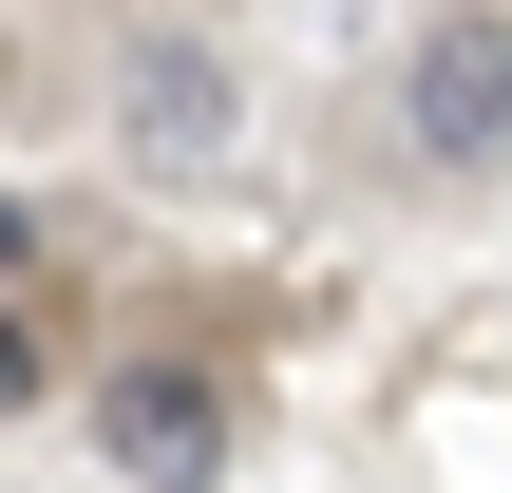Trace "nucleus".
Wrapping results in <instances>:
<instances>
[{
  "label": "nucleus",
  "instance_id": "obj_1",
  "mask_svg": "<svg viewBox=\"0 0 512 493\" xmlns=\"http://www.w3.org/2000/svg\"><path fill=\"white\" fill-rule=\"evenodd\" d=\"M95 456L133 493H209L228 475V380H209V361H114V380H95Z\"/></svg>",
  "mask_w": 512,
  "mask_h": 493
},
{
  "label": "nucleus",
  "instance_id": "obj_2",
  "mask_svg": "<svg viewBox=\"0 0 512 493\" xmlns=\"http://www.w3.org/2000/svg\"><path fill=\"white\" fill-rule=\"evenodd\" d=\"M399 114H418V152H437V171L512 152V19H494V0L418 19V76H399Z\"/></svg>",
  "mask_w": 512,
  "mask_h": 493
},
{
  "label": "nucleus",
  "instance_id": "obj_3",
  "mask_svg": "<svg viewBox=\"0 0 512 493\" xmlns=\"http://www.w3.org/2000/svg\"><path fill=\"white\" fill-rule=\"evenodd\" d=\"M209 133H228V76H209V57H171V38H152V57H133V152H171V171H190V152H209Z\"/></svg>",
  "mask_w": 512,
  "mask_h": 493
},
{
  "label": "nucleus",
  "instance_id": "obj_4",
  "mask_svg": "<svg viewBox=\"0 0 512 493\" xmlns=\"http://www.w3.org/2000/svg\"><path fill=\"white\" fill-rule=\"evenodd\" d=\"M19 399H38V323L0 304V418H19Z\"/></svg>",
  "mask_w": 512,
  "mask_h": 493
},
{
  "label": "nucleus",
  "instance_id": "obj_5",
  "mask_svg": "<svg viewBox=\"0 0 512 493\" xmlns=\"http://www.w3.org/2000/svg\"><path fill=\"white\" fill-rule=\"evenodd\" d=\"M19 247H38V209H0V266H19Z\"/></svg>",
  "mask_w": 512,
  "mask_h": 493
}]
</instances>
